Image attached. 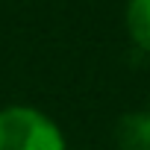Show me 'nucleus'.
I'll use <instances>...</instances> for the list:
<instances>
[{"mask_svg": "<svg viewBox=\"0 0 150 150\" xmlns=\"http://www.w3.org/2000/svg\"><path fill=\"white\" fill-rule=\"evenodd\" d=\"M115 138L121 150H150V115H124Z\"/></svg>", "mask_w": 150, "mask_h": 150, "instance_id": "f03ea898", "label": "nucleus"}, {"mask_svg": "<svg viewBox=\"0 0 150 150\" xmlns=\"http://www.w3.org/2000/svg\"><path fill=\"white\" fill-rule=\"evenodd\" d=\"M0 150H65L59 127L38 109H0Z\"/></svg>", "mask_w": 150, "mask_h": 150, "instance_id": "f257e3e1", "label": "nucleus"}, {"mask_svg": "<svg viewBox=\"0 0 150 150\" xmlns=\"http://www.w3.org/2000/svg\"><path fill=\"white\" fill-rule=\"evenodd\" d=\"M127 30L129 38L150 53V0H129L127 3Z\"/></svg>", "mask_w": 150, "mask_h": 150, "instance_id": "7ed1b4c3", "label": "nucleus"}, {"mask_svg": "<svg viewBox=\"0 0 150 150\" xmlns=\"http://www.w3.org/2000/svg\"><path fill=\"white\" fill-rule=\"evenodd\" d=\"M147 115H150V112H147Z\"/></svg>", "mask_w": 150, "mask_h": 150, "instance_id": "20e7f679", "label": "nucleus"}]
</instances>
